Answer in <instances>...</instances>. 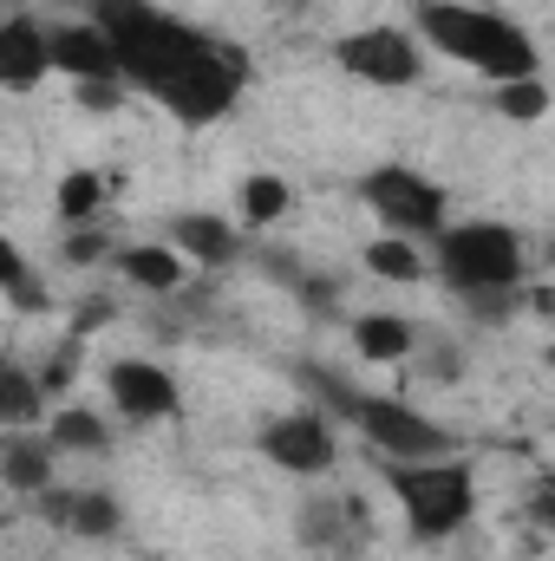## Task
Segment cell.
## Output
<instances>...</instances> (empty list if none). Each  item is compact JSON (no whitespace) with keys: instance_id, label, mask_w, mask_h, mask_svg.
I'll return each mask as SVG.
<instances>
[{"instance_id":"obj_1","label":"cell","mask_w":555,"mask_h":561,"mask_svg":"<svg viewBox=\"0 0 555 561\" xmlns=\"http://www.w3.org/2000/svg\"><path fill=\"white\" fill-rule=\"evenodd\" d=\"M86 20H99L112 33L132 92L157 99L170 118L216 125V118L236 112V99L249 85V59L229 39L177 20L157 0H86Z\"/></svg>"},{"instance_id":"obj_2","label":"cell","mask_w":555,"mask_h":561,"mask_svg":"<svg viewBox=\"0 0 555 561\" xmlns=\"http://www.w3.org/2000/svg\"><path fill=\"white\" fill-rule=\"evenodd\" d=\"M406 20L412 33L451 66L490 79V85H510V79H543V46L523 20L497 13V7H477V0H406Z\"/></svg>"},{"instance_id":"obj_3","label":"cell","mask_w":555,"mask_h":561,"mask_svg":"<svg viewBox=\"0 0 555 561\" xmlns=\"http://www.w3.org/2000/svg\"><path fill=\"white\" fill-rule=\"evenodd\" d=\"M523 236L497 216H471V222H451L438 242H431V280H444V294L477 320V327H497L523 307Z\"/></svg>"},{"instance_id":"obj_4","label":"cell","mask_w":555,"mask_h":561,"mask_svg":"<svg viewBox=\"0 0 555 561\" xmlns=\"http://www.w3.org/2000/svg\"><path fill=\"white\" fill-rule=\"evenodd\" d=\"M412 542H451L477 516V470L464 457H431V463H380Z\"/></svg>"},{"instance_id":"obj_5","label":"cell","mask_w":555,"mask_h":561,"mask_svg":"<svg viewBox=\"0 0 555 561\" xmlns=\"http://www.w3.org/2000/svg\"><path fill=\"white\" fill-rule=\"evenodd\" d=\"M360 203L380 216L386 236H412V242H438L451 229V196L444 183H431L412 163H373L360 176Z\"/></svg>"},{"instance_id":"obj_6","label":"cell","mask_w":555,"mask_h":561,"mask_svg":"<svg viewBox=\"0 0 555 561\" xmlns=\"http://www.w3.org/2000/svg\"><path fill=\"white\" fill-rule=\"evenodd\" d=\"M347 424L380 450V463H431V457H457L451 424H438L431 412H418L412 399L393 392H360Z\"/></svg>"},{"instance_id":"obj_7","label":"cell","mask_w":555,"mask_h":561,"mask_svg":"<svg viewBox=\"0 0 555 561\" xmlns=\"http://www.w3.org/2000/svg\"><path fill=\"white\" fill-rule=\"evenodd\" d=\"M333 66L353 79V85H373V92H406L424 79V39L412 26H353L333 39Z\"/></svg>"},{"instance_id":"obj_8","label":"cell","mask_w":555,"mask_h":561,"mask_svg":"<svg viewBox=\"0 0 555 561\" xmlns=\"http://www.w3.org/2000/svg\"><path fill=\"white\" fill-rule=\"evenodd\" d=\"M256 450L275 463L281 477H301V483H320L340 463V437H333V419L320 405H294V412L269 419L256 431Z\"/></svg>"},{"instance_id":"obj_9","label":"cell","mask_w":555,"mask_h":561,"mask_svg":"<svg viewBox=\"0 0 555 561\" xmlns=\"http://www.w3.org/2000/svg\"><path fill=\"white\" fill-rule=\"evenodd\" d=\"M105 399H112L118 419H132V424H163L183 412V386L157 359H112L105 366Z\"/></svg>"},{"instance_id":"obj_10","label":"cell","mask_w":555,"mask_h":561,"mask_svg":"<svg viewBox=\"0 0 555 561\" xmlns=\"http://www.w3.org/2000/svg\"><path fill=\"white\" fill-rule=\"evenodd\" d=\"M53 72L72 85H132L112 33L99 20H59L53 26Z\"/></svg>"},{"instance_id":"obj_11","label":"cell","mask_w":555,"mask_h":561,"mask_svg":"<svg viewBox=\"0 0 555 561\" xmlns=\"http://www.w3.org/2000/svg\"><path fill=\"white\" fill-rule=\"evenodd\" d=\"M46 79H53V26L13 7L0 20V85L7 92H33Z\"/></svg>"},{"instance_id":"obj_12","label":"cell","mask_w":555,"mask_h":561,"mask_svg":"<svg viewBox=\"0 0 555 561\" xmlns=\"http://www.w3.org/2000/svg\"><path fill=\"white\" fill-rule=\"evenodd\" d=\"M183 262H196V268H229L236 255H242V229L229 222V216H216V209H183V216H170V236H163Z\"/></svg>"},{"instance_id":"obj_13","label":"cell","mask_w":555,"mask_h":561,"mask_svg":"<svg viewBox=\"0 0 555 561\" xmlns=\"http://www.w3.org/2000/svg\"><path fill=\"white\" fill-rule=\"evenodd\" d=\"M360 529H373L366 510H360L353 496H333V490H307L301 510H294V536H301L314 556H327V549H340V542H360Z\"/></svg>"},{"instance_id":"obj_14","label":"cell","mask_w":555,"mask_h":561,"mask_svg":"<svg viewBox=\"0 0 555 561\" xmlns=\"http://www.w3.org/2000/svg\"><path fill=\"white\" fill-rule=\"evenodd\" d=\"M53 463H59V444H53V431H7L0 437V483L13 490V496H39V490H53Z\"/></svg>"},{"instance_id":"obj_15","label":"cell","mask_w":555,"mask_h":561,"mask_svg":"<svg viewBox=\"0 0 555 561\" xmlns=\"http://www.w3.org/2000/svg\"><path fill=\"white\" fill-rule=\"evenodd\" d=\"M418 340H424V333H418L406 313H360V320H353V353H360L366 366H406L418 353Z\"/></svg>"},{"instance_id":"obj_16","label":"cell","mask_w":555,"mask_h":561,"mask_svg":"<svg viewBox=\"0 0 555 561\" xmlns=\"http://www.w3.org/2000/svg\"><path fill=\"white\" fill-rule=\"evenodd\" d=\"M183 268H190V262H183L170 242H125V249L112 255V275L144 287V294H177V287H183Z\"/></svg>"},{"instance_id":"obj_17","label":"cell","mask_w":555,"mask_h":561,"mask_svg":"<svg viewBox=\"0 0 555 561\" xmlns=\"http://www.w3.org/2000/svg\"><path fill=\"white\" fill-rule=\"evenodd\" d=\"M46 379L39 373H26L20 359H7L0 366V424L7 431H39V419H46Z\"/></svg>"},{"instance_id":"obj_18","label":"cell","mask_w":555,"mask_h":561,"mask_svg":"<svg viewBox=\"0 0 555 561\" xmlns=\"http://www.w3.org/2000/svg\"><path fill=\"white\" fill-rule=\"evenodd\" d=\"M105 190H112V176H105V170H66V176H59V190H53V216H59L66 229L99 222Z\"/></svg>"},{"instance_id":"obj_19","label":"cell","mask_w":555,"mask_h":561,"mask_svg":"<svg viewBox=\"0 0 555 561\" xmlns=\"http://www.w3.org/2000/svg\"><path fill=\"white\" fill-rule=\"evenodd\" d=\"M46 431H53L59 457H105V450H112V424L99 419V412H86V405L53 412V419H46Z\"/></svg>"},{"instance_id":"obj_20","label":"cell","mask_w":555,"mask_h":561,"mask_svg":"<svg viewBox=\"0 0 555 561\" xmlns=\"http://www.w3.org/2000/svg\"><path fill=\"white\" fill-rule=\"evenodd\" d=\"M125 529V503H118V490H79L72 496V523H66V536H79V542H112Z\"/></svg>"},{"instance_id":"obj_21","label":"cell","mask_w":555,"mask_h":561,"mask_svg":"<svg viewBox=\"0 0 555 561\" xmlns=\"http://www.w3.org/2000/svg\"><path fill=\"white\" fill-rule=\"evenodd\" d=\"M366 275L380 280H431V255L412 236H373L366 242Z\"/></svg>"},{"instance_id":"obj_22","label":"cell","mask_w":555,"mask_h":561,"mask_svg":"<svg viewBox=\"0 0 555 561\" xmlns=\"http://www.w3.org/2000/svg\"><path fill=\"white\" fill-rule=\"evenodd\" d=\"M287 203H294L287 176H275V170H256V176L242 183V196H236V216H242V229H275L281 216H287Z\"/></svg>"},{"instance_id":"obj_23","label":"cell","mask_w":555,"mask_h":561,"mask_svg":"<svg viewBox=\"0 0 555 561\" xmlns=\"http://www.w3.org/2000/svg\"><path fill=\"white\" fill-rule=\"evenodd\" d=\"M0 287H7V300H13L20 313L53 307V294L39 287V268L26 262V249H20V242H0Z\"/></svg>"},{"instance_id":"obj_24","label":"cell","mask_w":555,"mask_h":561,"mask_svg":"<svg viewBox=\"0 0 555 561\" xmlns=\"http://www.w3.org/2000/svg\"><path fill=\"white\" fill-rule=\"evenodd\" d=\"M490 105L510 118V125H543L550 118V85L543 79H510V85H490Z\"/></svg>"},{"instance_id":"obj_25","label":"cell","mask_w":555,"mask_h":561,"mask_svg":"<svg viewBox=\"0 0 555 561\" xmlns=\"http://www.w3.org/2000/svg\"><path fill=\"white\" fill-rule=\"evenodd\" d=\"M59 255H66L72 268H105V262L118 255V242H112V229H99V222H79V229H66Z\"/></svg>"},{"instance_id":"obj_26","label":"cell","mask_w":555,"mask_h":561,"mask_svg":"<svg viewBox=\"0 0 555 561\" xmlns=\"http://www.w3.org/2000/svg\"><path fill=\"white\" fill-rule=\"evenodd\" d=\"M418 373H424V379H431V386H451V379H457V373H464V346H457V340H451V333H424V340H418Z\"/></svg>"},{"instance_id":"obj_27","label":"cell","mask_w":555,"mask_h":561,"mask_svg":"<svg viewBox=\"0 0 555 561\" xmlns=\"http://www.w3.org/2000/svg\"><path fill=\"white\" fill-rule=\"evenodd\" d=\"M72 496H79V490H66V483H53V490H39V496H33V510H39V523H53V529H66V523H72Z\"/></svg>"},{"instance_id":"obj_28","label":"cell","mask_w":555,"mask_h":561,"mask_svg":"<svg viewBox=\"0 0 555 561\" xmlns=\"http://www.w3.org/2000/svg\"><path fill=\"white\" fill-rule=\"evenodd\" d=\"M72 92H79V105H86V112H112V105L125 99V85H72Z\"/></svg>"},{"instance_id":"obj_29","label":"cell","mask_w":555,"mask_h":561,"mask_svg":"<svg viewBox=\"0 0 555 561\" xmlns=\"http://www.w3.org/2000/svg\"><path fill=\"white\" fill-rule=\"evenodd\" d=\"M536 516L555 529V470H543V483H536Z\"/></svg>"},{"instance_id":"obj_30","label":"cell","mask_w":555,"mask_h":561,"mask_svg":"<svg viewBox=\"0 0 555 561\" xmlns=\"http://www.w3.org/2000/svg\"><path fill=\"white\" fill-rule=\"evenodd\" d=\"M543 359H550V366H555V340H550V353H543Z\"/></svg>"},{"instance_id":"obj_31","label":"cell","mask_w":555,"mask_h":561,"mask_svg":"<svg viewBox=\"0 0 555 561\" xmlns=\"http://www.w3.org/2000/svg\"><path fill=\"white\" fill-rule=\"evenodd\" d=\"M550 255H555V249H550Z\"/></svg>"}]
</instances>
